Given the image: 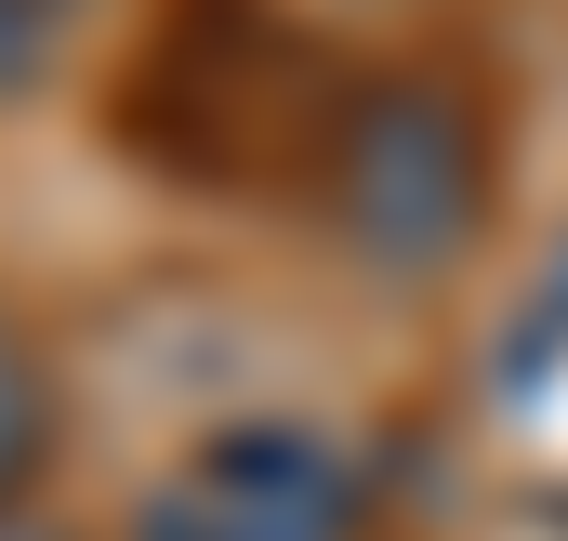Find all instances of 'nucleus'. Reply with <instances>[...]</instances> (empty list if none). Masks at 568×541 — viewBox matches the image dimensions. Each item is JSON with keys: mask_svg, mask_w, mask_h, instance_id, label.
Returning a JSON list of instances; mask_svg holds the SVG:
<instances>
[{"mask_svg": "<svg viewBox=\"0 0 568 541\" xmlns=\"http://www.w3.org/2000/svg\"><path fill=\"white\" fill-rule=\"evenodd\" d=\"M53 462V370H40V344H27V317L0 304V516H13V489Z\"/></svg>", "mask_w": 568, "mask_h": 541, "instance_id": "7ed1b4c3", "label": "nucleus"}, {"mask_svg": "<svg viewBox=\"0 0 568 541\" xmlns=\"http://www.w3.org/2000/svg\"><path fill=\"white\" fill-rule=\"evenodd\" d=\"M133 541H357V462L317 422H225L133 502Z\"/></svg>", "mask_w": 568, "mask_h": 541, "instance_id": "f03ea898", "label": "nucleus"}, {"mask_svg": "<svg viewBox=\"0 0 568 541\" xmlns=\"http://www.w3.org/2000/svg\"><path fill=\"white\" fill-rule=\"evenodd\" d=\"M13 13H40V27H53V13H67V0H13Z\"/></svg>", "mask_w": 568, "mask_h": 541, "instance_id": "39448f33", "label": "nucleus"}, {"mask_svg": "<svg viewBox=\"0 0 568 541\" xmlns=\"http://www.w3.org/2000/svg\"><path fill=\"white\" fill-rule=\"evenodd\" d=\"M0 541H53V529H13V516H0Z\"/></svg>", "mask_w": 568, "mask_h": 541, "instance_id": "423d86ee", "label": "nucleus"}, {"mask_svg": "<svg viewBox=\"0 0 568 541\" xmlns=\"http://www.w3.org/2000/svg\"><path fill=\"white\" fill-rule=\"evenodd\" d=\"M317 185H331V212H344V238L371 265H449L476 238V212H489V145L436 80H384V93H357L331 120Z\"/></svg>", "mask_w": 568, "mask_h": 541, "instance_id": "f257e3e1", "label": "nucleus"}, {"mask_svg": "<svg viewBox=\"0 0 568 541\" xmlns=\"http://www.w3.org/2000/svg\"><path fill=\"white\" fill-rule=\"evenodd\" d=\"M40 53H53V27H40V13H13V0H0V93H13V80H40Z\"/></svg>", "mask_w": 568, "mask_h": 541, "instance_id": "20e7f679", "label": "nucleus"}]
</instances>
